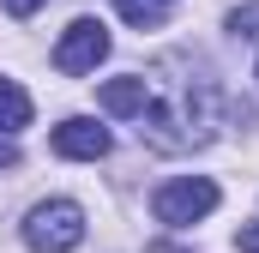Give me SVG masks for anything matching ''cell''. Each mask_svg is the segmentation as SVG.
<instances>
[{
  "label": "cell",
  "instance_id": "6da1fadb",
  "mask_svg": "<svg viewBox=\"0 0 259 253\" xmlns=\"http://www.w3.org/2000/svg\"><path fill=\"white\" fill-rule=\"evenodd\" d=\"M78 241H84V205H72V199H42V205H30V217H24V247L72 253Z\"/></svg>",
  "mask_w": 259,
  "mask_h": 253
},
{
  "label": "cell",
  "instance_id": "7a4b0ae2",
  "mask_svg": "<svg viewBox=\"0 0 259 253\" xmlns=\"http://www.w3.org/2000/svg\"><path fill=\"white\" fill-rule=\"evenodd\" d=\"M151 211H157V223L187 229V223H199V217H211V211H217V181H205V175H175V181H163V187H157Z\"/></svg>",
  "mask_w": 259,
  "mask_h": 253
},
{
  "label": "cell",
  "instance_id": "3957f363",
  "mask_svg": "<svg viewBox=\"0 0 259 253\" xmlns=\"http://www.w3.org/2000/svg\"><path fill=\"white\" fill-rule=\"evenodd\" d=\"M97 61H109V30L97 18H72L55 43V66L78 78V72H97Z\"/></svg>",
  "mask_w": 259,
  "mask_h": 253
},
{
  "label": "cell",
  "instance_id": "277c9868",
  "mask_svg": "<svg viewBox=\"0 0 259 253\" xmlns=\"http://www.w3.org/2000/svg\"><path fill=\"white\" fill-rule=\"evenodd\" d=\"M109 126H97L91 115H72V121L55 126V151L61 157H72V163H97V157H109Z\"/></svg>",
  "mask_w": 259,
  "mask_h": 253
},
{
  "label": "cell",
  "instance_id": "5b68a950",
  "mask_svg": "<svg viewBox=\"0 0 259 253\" xmlns=\"http://www.w3.org/2000/svg\"><path fill=\"white\" fill-rule=\"evenodd\" d=\"M97 103H103V115H145V103H151V78H103V91H97Z\"/></svg>",
  "mask_w": 259,
  "mask_h": 253
},
{
  "label": "cell",
  "instance_id": "8992f818",
  "mask_svg": "<svg viewBox=\"0 0 259 253\" xmlns=\"http://www.w3.org/2000/svg\"><path fill=\"white\" fill-rule=\"evenodd\" d=\"M18 126H30V97H24L18 78H0V133L12 139Z\"/></svg>",
  "mask_w": 259,
  "mask_h": 253
},
{
  "label": "cell",
  "instance_id": "52a82bcc",
  "mask_svg": "<svg viewBox=\"0 0 259 253\" xmlns=\"http://www.w3.org/2000/svg\"><path fill=\"white\" fill-rule=\"evenodd\" d=\"M115 12H121L127 24H139V30H157L163 12H169V0H115Z\"/></svg>",
  "mask_w": 259,
  "mask_h": 253
},
{
  "label": "cell",
  "instance_id": "ba28073f",
  "mask_svg": "<svg viewBox=\"0 0 259 253\" xmlns=\"http://www.w3.org/2000/svg\"><path fill=\"white\" fill-rule=\"evenodd\" d=\"M229 30H235V36H259V0H247V6L229 12Z\"/></svg>",
  "mask_w": 259,
  "mask_h": 253
},
{
  "label": "cell",
  "instance_id": "9c48e42d",
  "mask_svg": "<svg viewBox=\"0 0 259 253\" xmlns=\"http://www.w3.org/2000/svg\"><path fill=\"white\" fill-rule=\"evenodd\" d=\"M0 6H6V12H12V18H30V12H42V6H49V0H0Z\"/></svg>",
  "mask_w": 259,
  "mask_h": 253
},
{
  "label": "cell",
  "instance_id": "30bf717a",
  "mask_svg": "<svg viewBox=\"0 0 259 253\" xmlns=\"http://www.w3.org/2000/svg\"><path fill=\"white\" fill-rule=\"evenodd\" d=\"M235 247H241V253H259V223H241V235H235Z\"/></svg>",
  "mask_w": 259,
  "mask_h": 253
},
{
  "label": "cell",
  "instance_id": "8fae6325",
  "mask_svg": "<svg viewBox=\"0 0 259 253\" xmlns=\"http://www.w3.org/2000/svg\"><path fill=\"white\" fill-rule=\"evenodd\" d=\"M0 169H18V145H12L6 133H0Z\"/></svg>",
  "mask_w": 259,
  "mask_h": 253
},
{
  "label": "cell",
  "instance_id": "7c38bea8",
  "mask_svg": "<svg viewBox=\"0 0 259 253\" xmlns=\"http://www.w3.org/2000/svg\"><path fill=\"white\" fill-rule=\"evenodd\" d=\"M145 253H175V247H169V241H151V247H145Z\"/></svg>",
  "mask_w": 259,
  "mask_h": 253
}]
</instances>
